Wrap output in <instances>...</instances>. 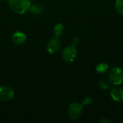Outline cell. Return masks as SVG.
<instances>
[{
  "label": "cell",
  "instance_id": "cell-6",
  "mask_svg": "<svg viewBox=\"0 0 123 123\" xmlns=\"http://www.w3.org/2000/svg\"><path fill=\"white\" fill-rule=\"evenodd\" d=\"M61 45V43L60 39L58 37H55L51 38L48 41L47 44V50L50 53L53 54L59 50Z\"/></svg>",
  "mask_w": 123,
  "mask_h": 123
},
{
  "label": "cell",
  "instance_id": "cell-4",
  "mask_svg": "<svg viewBox=\"0 0 123 123\" xmlns=\"http://www.w3.org/2000/svg\"><path fill=\"white\" fill-rule=\"evenodd\" d=\"M76 55H77V50L76 49V46L71 45L64 48L62 53V58L65 62L71 63L76 58Z\"/></svg>",
  "mask_w": 123,
  "mask_h": 123
},
{
  "label": "cell",
  "instance_id": "cell-9",
  "mask_svg": "<svg viewBox=\"0 0 123 123\" xmlns=\"http://www.w3.org/2000/svg\"><path fill=\"white\" fill-rule=\"evenodd\" d=\"M30 10L34 15H40L43 12V6L39 3H35L30 6Z\"/></svg>",
  "mask_w": 123,
  "mask_h": 123
},
{
  "label": "cell",
  "instance_id": "cell-11",
  "mask_svg": "<svg viewBox=\"0 0 123 123\" xmlns=\"http://www.w3.org/2000/svg\"><path fill=\"white\" fill-rule=\"evenodd\" d=\"M107 70H108V65L105 63H99L96 67V71H97V73L101 74L106 73Z\"/></svg>",
  "mask_w": 123,
  "mask_h": 123
},
{
  "label": "cell",
  "instance_id": "cell-10",
  "mask_svg": "<svg viewBox=\"0 0 123 123\" xmlns=\"http://www.w3.org/2000/svg\"><path fill=\"white\" fill-rule=\"evenodd\" d=\"M64 32V27L62 24L58 23L57 24L54 28H53V34L55 37H59L61 35H62Z\"/></svg>",
  "mask_w": 123,
  "mask_h": 123
},
{
  "label": "cell",
  "instance_id": "cell-15",
  "mask_svg": "<svg viewBox=\"0 0 123 123\" xmlns=\"http://www.w3.org/2000/svg\"><path fill=\"white\" fill-rule=\"evenodd\" d=\"M78 43H79V38L76 37H74V38L73 39V40H72V45L76 46Z\"/></svg>",
  "mask_w": 123,
  "mask_h": 123
},
{
  "label": "cell",
  "instance_id": "cell-13",
  "mask_svg": "<svg viewBox=\"0 0 123 123\" xmlns=\"http://www.w3.org/2000/svg\"><path fill=\"white\" fill-rule=\"evenodd\" d=\"M99 86L104 90H107L110 89V84L105 80H101L99 81Z\"/></svg>",
  "mask_w": 123,
  "mask_h": 123
},
{
  "label": "cell",
  "instance_id": "cell-14",
  "mask_svg": "<svg viewBox=\"0 0 123 123\" xmlns=\"http://www.w3.org/2000/svg\"><path fill=\"white\" fill-rule=\"evenodd\" d=\"M92 102V99L91 97H86L84 99L83 102H82V105L83 106H86V105H89Z\"/></svg>",
  "mask_w": 123,
  "mask_h": 123
},
{
  "label": "cell",
  "instance_id": "cell-2",
  "mask_svg": "<svg viewBox=\"0 0 123 123\" xmlns=\"http://www.w3.org/2000/svg\"><path fill=\"white\" fill-rule=\"evenodd\" d=\"M110 83L114 85H120L123 82V71L120 68L115 67L109 73Z\"/></svg>",
  "mask_w": 123,
  "mask_h": 123
},
{
  "label": "cell",
  "instance_id": "cell-3",
  "mask_svg": "<svg viewBox=\"0 0 123 123\" xmlns=\"http://www.w3.org/2000/svg\"><path fill=\"white\" fill-rule=\"evenodd\" d=\"M83 105L82 104L78 102H74L70 105L68 110V117L72 120H77L80 117L83 111Z\"/></svg>",
  "mask_w": 123,
  "mask_h": 123
},
{
  "label": "cell",
  "instance_id": "cell-8",
  "mask_svg": "<svg viewBox=\"0 0 123 123\" xmlns=\"http://www.w3.org/2000/svg\"><path fill=\"white\" fill-rule=\"evenodd\" d=\"M12 41L17 45H22L25 43L26 41V35L23 32H21L19 31L15 32L12 35Z\"/></svg>",
  "mask_w": 123,
  "mask_h": 123
},
{
  "label": "cell",
  "instance_id": "cell-7",
  "mask_svg": "<svg viewBox=\"0 0 123 123\" xmlns=\"http://www.w3.org/2000/svg\"><path fill=\"white\" fill-rule=\"evenodd\" d=\"M111 97L113 100L117 102H120L123 101V89L121 88H112L110 92Z\"/></svg>",
  "mask_w": 123,
  "mask_h": 123
},
{
  "label": "cell",
  "instance_id": "cell-12",
  "mask_svg": "<svg viewBox=\"0 0 123 123\" xmlns=\"http://www.w3.org/2000/svg\"><path fill=\"white\" fill-rule=\"evenodd\" d=\"M115 9L119 14H123V0H116Z\"/></svg>",
  "mask_w": 123,
  "mask_h": 123
},
{
  "label": "cell",
  "instance_id": "cell-1",
  "mask_svg": "<svg viewBox=\"0 0 123 123\" xmlns=\"http://www.w3.org/2000/svg\"><path fill=\"white\" fill-rule=\"evenodd\" d=\"M10 8L17 14H23L30 8V1L29 0H8Z\"/></svg>",
  "mask_w": 123,
  "mask_h": 123
},
{
  "label": "cell",
  "instance_id": "cell-5",
  "mask_svg": "<svg viewBox=\"0 0 123 123\" xmlns=\"http://www.w3.org/2000/svg\"><path fill=\"white\" fill-rule=\"evenodd\" d=\"M14 92L13 89L7 86H2L0 87V100L8 102L13 99Z\"/></svg>",
  "mask_w": 123,
  "mask_h": 123
},
{
  "label": "cell",
  "instance_id": "cell-16",
  "mask_svg": "<svg viewBox=\"0 0 123 123\" xmlns=\"http://www.w3.org/2000/svg\"><path fill=\"white\" fill-rule=\"evenodd\" d=\"M111 122H112V120L108 118H103L101 120V123H110Z\"/></svg>",
  "mask_w": 123,
  "mask_h": 123
}]
</instances>
